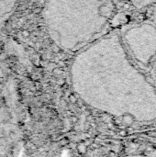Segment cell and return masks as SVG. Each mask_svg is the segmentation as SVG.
<instances>
[{"instance_id": "6da1fadb", "label": "cell", "mask_w": 156, "mask_h": 157, "mask_svg": "<svg viewBox=\"0 0 156 157\" xmlns=\"http://www.w3.org/2000/svg\"><path fill=\"white\" fill-rule=\"evenodd\" d=\"M112 13L110 0H44L42 17L54 45L78 52L100 39Z\"/></svg>"}, {"instance_id": "7a4b0ae2", "label": "cell", "mask_w": 156, "mask_h": 157, "mask_svg": "<svg viewBox=\"0 0 156 157\" xmlns=\"http://www.w3.org/2000/svg\"><path fill=\"white\" fill-rule=\"evenodd\" d=\"M19 0H0V29L12 17Z\"/></svg>"}]
</instances>
